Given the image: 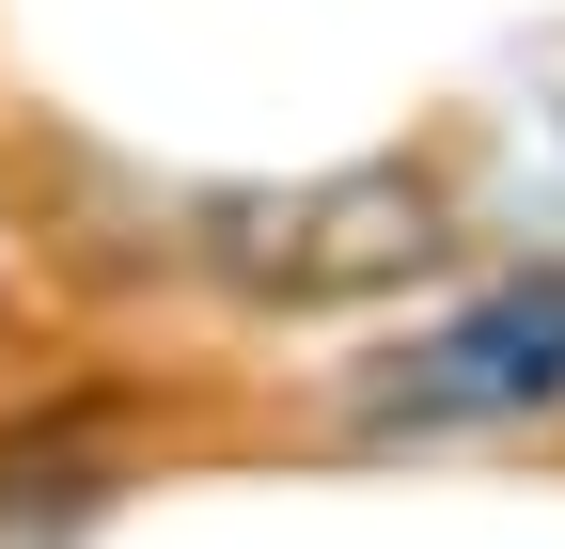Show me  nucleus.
Listing matches in <instances>:
<instances>
[{
	"instance_id": "f257e3e1",
	"label": "nucleus",
	"mask_w": 565,
	"mask_h": 549,
	"mask_svg": "<svg viewBox=\"0 0 565 549\" xmlns=\"http://www.w3.org/2000/svg\"><path fill=\"white\" fill-rule=\"evenodd\" d=\"M534 392H565V283L487 299V314H456L440 346L408 362V408H424V424H471V408H534Z\"/></svg>"
}]
</instances>
